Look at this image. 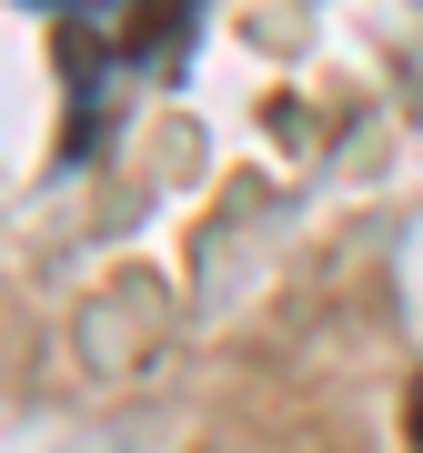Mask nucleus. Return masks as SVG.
<instances>
[{
	"label": "nucleus",
	"mask_w": 423,
	"mask_h": 453,
	"mask_svg": "<svg viewBox=\"0 0 423 453\" xmlns=\"http://www.w3.org/2000/svg\"><path fill=\"white\" fill-rule=\"evenodd\" d=\"M202 20V0H131V20H121V50L131 61H162V50L181 41Z\"/></svg>",
	"instance_id": "nucleus-1"
},
{
	"label": "nucleus",
	"mask_w": 423,
	"mask_h": 453,
	"mask_svg": "<svg viewBox=\"0 0 423 453\" xmlns=\"http://www.w3.org/2000/svg\"><path fill=\"white\" fill-rule=\"evenodd\" d=\"M404 423H413V453H423V383L404 393Z\"/></svg>",
	"instance_id": "nucleus-2"
}]
</instances>
